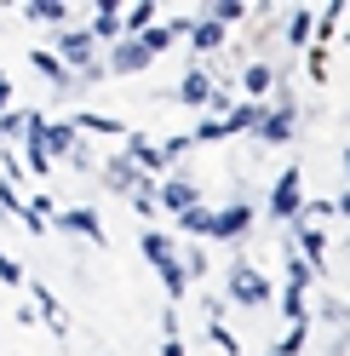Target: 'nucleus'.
<instances>
[{
	"mask_svg": "<svg viewBox=\"0 0 350 356\" xmlns=\"http://www.w3.org/2000/svg\"><path fill=\"white\" fill-rule=\"evenodd\" d=\"M293 127H299V104H293L288 86H276L270 104H265V121H258V138H265V144H288Z\"/></svg>",
	"mask_w": 350,
	"mask_h": 356,
	"instance_id": "1",
	"label": "nucleus"
},
{
	"mask_svg": "<svg viewBox=\"0 0 350 356\" xmlns=\"http://www.w3.org/2000/svg\"><path fill=\"white\" fill-rule=\"evenodd\" d=\"M299 213H304V172L299 167H281L276 190H270V218H276V225H299Z\"/></svg>",
	"mask_w": 350,
	"mask_h": 356,
	"instance_id": "2",
	"label": "nucleus"
},
{
	"mask_svg": "<svg viewBox=\"0 0 350 356\" xmlns=\"http://www.w3.org/2000/svg\"><path fill=\"white\" fill-rule=\"evenodd\" d=\"M47 52H52V58H58L69 75H81V70H92V63H98V40L86 35V29H63Z\"/></svg>",
	"mask_w": 350,
	"mask_h": 356,
	"instance_id": "3",
	"label": "nucleus"
},
{
	"mask_svg": "<svg viewBox=\"0 0 350 356\" xmlns=\"http://www.w3.org/2000/svg\"><path fill=\"white\" fill-rule=\"evenodd\" d=\"M224 293L235 299V305H247V310H265L270 305V282L253 270V264H230V287Z\"/></svg>",
	"mask_w": 350,
	"mask_h": 356,
	"instance_id": "4",
	"label": "nucleus"
},
{
	"mask_svg": "<svg viewBox=\"0 0 350 356\" xmlns=\"http://www.w3.org/2000/svg\"><path fill=\"white\" fill-rule=\"evenodd\" d=\"M172 35H184L201 58H212V52H224V40H230V29H218L212 17H184V24H172Z\"/></svg>",
	"mask_w": 350,
	"mask_h": 356,
	"instance_id": "5",
	"label": "nucleus"
},
{
	"mask_svg": "<svg viewBox=\"0 0 350 356\" xmlns=\"http://www.w3.org/2000/svg\"><path fill=\"white\" fill-rule=\"evenodd\" d=\"M212 75H207V63H190L184 70V81H178V104H190V109H212Z\"/></svg>",
	"mask_w": 350,
	"mask_h": 356,
	"instance_id": "6",
	"label": "nucleus"
},
{
	"mask_svg": "<svg viewBox=\"0 0 350 356\" xmlns=\"http://www.w3.org/2000/svg\"><path fill=\"white\" fill-rule=\"evenodd\" d=\"M138 70H149V52H144V40H115L109 47V63H103V75H138Z\"/></svg>",
	"mask_w": 350,
	"mask_h": 356,
	"instance_id": "7",
	"label": "nucleus"
},
{
	"mask_svg": "<svg viewBox=\"0 0 350 356\" xmlns=\"http://www.w3.org/2000/svg\"><path fill=\"white\" fill-rule=\"evenodd\" d=\"M253 230V207L242 202V195H235L230 207H218V225H212V241H242Z\"/></svg>",
	"mask_w": 350,
	"mask_h": 356,
	"instance_id": "8",
	"label": "nucleus"
},
{
	"mask_svg": "<svg viewBox=\"0 0 350 356\" xmlns=\"http://www.w3.org/2000/svg\"><path fill=\"white\" fill-rule=\"evenodd\" d=\"M299 259L304 264H310V276H327V236H322V225H304V218H299Z\"/></svg>",
	"mask_w": 350,
	"mask_h": 356,
	"instance_id": "9",
	"label": "nucleus"
},
{
	"mask_svg": "<svg viewBox=\"0 0 350 356\" xmlns=\"http://www.w3.org/2000/svg\"><path fill=\"white\" fill-rule=\"evenodd\" d=\"M98 178H103V184L115 190V195H133V190L144 184V172H138L133 161H126V155H109V161L98 167Z\"/></svg>",
	"mask_w": 350,
	"mask_h": 356,
	"instance_id": "10",
	"label": "nucleus"
},
{
	"mask_svg": "<svg viewBox=\"0 0 350 356\" xmlns=\"http://www.w3.org/2000/svg\"><path fill=\"white\" fill-rule=\"evenodd\" d=\"M52 225L58 230H69V236H86V241H103V218L92 207H69V213H52Z\"/></svg>",
	"mask_w": 350,
	"mask_h": 356,
	"instance_id": "11",
	"label": "nucleus"
},
{
	"mask_svg": "<svg viewBox=\"0 0 350 356\" xmlns=\"http://www.w3.org/2000/svg\"><path fill=\"white\" fill-rule=\"evenodd\" d=\"M195 202H201L195 178H167V184H161V195H156V207H167V213H190Z\"/></svg>",
	"mask_w": 350,
	"mask_h": 356,
	"instance_id": "12",
	"label": "nucleus"
},
{
	"mask_svg": "<svg viewBox=\"0 0 350 356\" xmlns=\"http://www.w3.org/2000/svg\"><path fill=\"white\" fill-rule=\"evenodd\" d=\"M156 12H161L156 0H133V6H121V35H126V40H138L144 29H156V24H161Z\"/></svg>",
	"mask_w": 350,
	"mask_h": 356,
	"instance_id": "13",
	"label": "nucleus"
},
{
	"mask_svg": "<svg viewBox=\"0 0 350 356\" xmlns=\"http://www.w3.org/2000/svg\"><path fill=\"white\" fill-rule=\"evenodd\" d=\"M86 35H92L98 47H115V40H121V0H98V17H92Z\"/></svg>",
	"mask_w": 350,
	"mask_h": 356,
	"instance_id": "14",
	"label": "nucleus"
},
{
	"mask_svg": "<svg viewBox=\"0 0 350 356\" xmlns=\"http://www.w3.org/2000/svg\"><path fill=\"white\" fill-rule=\"evenodd\" d=\"M242 92L253 104H265L276 92V63H242Z\"/></svg>",
	"mask_w": 350,
	"mask_h": 356,
	"instance_id": "15",
	"label": "nucleus"
},
{
	"mask_svg": "<svg viewBox=\"0 0 350 356\" xmlns=\"http://www.w3.org/2000/svg\"><path fill=\"white\" fill-rule=\"evenodd\" d=\"M218 121H224V138H235V132H258V121H265V104H253V98H247V104H230Z\"/></svg>",
	"mask_w": 350,
	"mask_h": 356,
	"instance_id": "16",
	"label": "nucleus"
},
{
	"mask_svg": "<svg viewBox=\"0 0 350 356\" xmlns=\"http://www.w3.org/2000/svg\"><path fill=\"white\" fill-rule=\"evenodd\" d=\"M121 155H126V161H133L138 172H156V167H167V161H161V144H149L144 132H126V149H121Z\"/></svg>",
	"mask_w": 350,
	"mask_h": 356,
	"instance_id": "17",
	"label": "nucleus"
},
{
	"mask_svg": "<svg viewBox=\"0 0 350 356\" xmlns=\"http://www.w3.org/2000/svg\"><path fill=\"white\" fill-rule=\"evenodd\" d=\"M75 149H81V132H75V121H47V155H52V161H58V155L69 161Z\"/></svg>",
	"mask_w": 350,
	"mask_h": 356,
	"instance_id": "18",
	"label": "nucleus"
},
{
	"mask_svg": "<svg viewBox=\"0 0 350 356\" xmlns=\"http://www.w3.org/2000/svg\"><path fill=\"white\" fill-rule=\"evenodd\" d=\"M24 17H29V24H52V29H63L69 6H63V0H29V6H24Z\"/></svg>",
	"mask_w": 350,
	"mask_h": 356,
	"instance_id": "19",
	"label": "nucleus"
},
{
	"mask_svg": "<svg viewBox=\"0 0 350 356\" xmlns=\"http://www.w3.org/2000/svg\"><path fill=\"white\" fill-rule=\"evenodd\" d=\"M138 248H144V259L156 264V270H161L167 259H178V253H172V236H167V230H144V241H138Z\"/></svg>",
	"mask_w": 350,
	"mask_h": 356,
	"instance_id": "20",
	"label": "nucleus"
},
{
	"mask_svg": "<svg viewBox=\"0 0 350 356\" xmlns=\"http://www.w3.org/2000/svg\"><path fill=\"white\" fill-rule=\"evenodd\" d=\"M29 63H35V75H47L52 86H75V75L63 70V63H58V58H52L47 47H40V52H29Z\"/></svg>",
	"mask_w": 350,
	"mask_h": 356,
	"instance_id": "21",
	"label": "nucleus"
},
{
	"mask_svg": "<svg viewBox=\"0 0 350 356\" xmlns=\"http://www.w3.org/2000/svg\"><path fill=\"white\" fill-rule=\"evenodd\" d=\"M184 218V230L190 236H201V241H212V225H218V207H201V202H195L190 213H178Z\"/></svg>",
	"mask_w": 350,
	"mask_h": 356,
	"instance_id": "22",
	"label": "nucleus"
},
{
	"mask_svg": "<svg viewBox=\"0 0 350 356\" xmlns=\"http://www.w3.org/2000/svg\"><path fill=\"white\" fill-rule=\"evenodd\" d=\"M310 35H316V12H310V6H293V12H288V40L304 47Z\"/></svg>",
	"mask_w": 350,
	"mask_h": 356,
	"instance_id": "23",
	"label": "nucleus"
},
{
	"mask_svg": "<svg viewBox=\"0 0 350 356\" xmlns=\"http://www.w3.org/2000/svg\"><path fill=\"white\" fill-rule=\"evenodd\" d=\"M75 132H98V138H126V127L115 115H75Z\"/></svg>",
	"mask_w": 350,
	"mask_h": 356,
	"instance_id": "24",
	"label": "nucleus"
},
{
	"mask_svg": "<svg viewBox=\"0 0 350 356\" xmlns=\"http://www.w3.org/2000/svg\"><path fill=\"white\" fill-rule=\"evenodd\" d=\"M201 17H212L218 29H230V24H242V17H247V6H242V0H212Z\"/></svg>",
	"mask_w": 350,
	"mask_h": 356,
	"instance_id": "25",
	"label": "nucleus"
},
{
	"mask_svg": "<svg viewBox=\"0 0 350 356\" xmlns=\"http://www.w3.org/2000/svg\"><path fill=\"white\" fill-rule=\"evenodd\" d=\"M138 40H144V52H149V63H156V58H161V52H167L172 40H178V35H172V24H156V29H144Z\"/></svg>",
	"mask_w": 350,
	"mask_h": 356,
	"instance_id": "26",
	"label": "nucleus"
},
{
	"mask_svg": "<svg viewBox=\"0 0 350 356\" xmlns=\"http://www.w3.org/2000/svg\"><path fill=\"white\" fill-rule=\"evenodd\" d=\"M161 282H167V299H184V293H190V276H184V264H178V259H167V264H161Z\"/></svg>",
	"mask_w": 350,
	"mask_h": 356,
	"instance_id": "27",
	"label": "nucleus"
},
{
	"mask_svg": "<svg viewBox=\"0 0 350 356\" xmlns=\"http://www.w3.org/2000/svg\"><path fill=\"white\" fill-rule=\"evenodd\" d=\"M156 195H161V184H156V178H144V184L126 195V202H133V213H138V218H149V213H156Z\"/></svg>",
	"mask_w": 350,
	"mask_h": 356,
	"instance_id": "28",
	"label": "nucleus"
},
{
	"mask_svg": "<svg viewBox=\"0 0 350 356\" xmlns=\"http://www.w3.org/2000/svg\"><path fill=\"white\" fill-rule=\"evenodd\" d=\"M304 345H310V327H304V322H293L288 333H281V345H276V356H299Z\"/></svg>",
	"mask_w": 350,
	"mask_h": 356,
	"instance_id": "29",
	"label": "nucleus"
},
{
	"mask_svg": "<svg viewBox=\"0 0 350 356\" xmlns=\"http://www.w3.org/2000/svg\"><path fill=\"white\" fill-rule=\"evenodd\" d=\"M207 339H212L218 350H224V356H242V339H235V333H230L224 322H207Z\"/></svg>",
	"mask_w": 350,
	"mask_h": 356,
	"instance_id": "30",
	"label": "nucleus"
},
{
	"mask_svg": "<svg viewBox=\"0 0 350 356\" xmlns=\"http://www.w3.org/2000/svg\"><path fill=\"white\" fill-rule=\"evenodd\" d=\"M212 138H224V121H218V115H207V121H195V132H190V144H212Z\"/></svg>",
	"mask_w": 350,
	"mask_h": 356,
	"instance_id": "31",
	"label": "nucleus"
},
{
	"mask_svg": "<svg viewBox=\"0 0 350 356\" xmlns=\"http://www.w3.org/2000/svg\"><path fill=\"white\" fill-rule=\"evenodd\" d=\"M304 75H310V81H327V47H310V52H304Z\"/></svg>",
	"mask_w": 350,
	"mask_h": 356,
	"instance_id": "32",
	"label": "nucleus"
},
{
	"mask_svg": "<svg viewBox=\"0 0 350 356\" xmlns=\"http://www.w3.org/2000/svg\"><path fill=\"white\" fill-rule=\"evenodd\" d=\"M178 264H184V276H190V282H201V276H207V253H201V248H190Z\"/></svg>",
	"mask_w": 350,
	"mask_h": 356,
	"instance_id": "33",
	"label": "nucleus"
},
{
	"mask_svg": "<svg viewBox=\"0 0 350 356\" xmlns=\"http://www.w3.org/2000/svg\"><path fill=\"white\" fill-rule=\"evenodd\" d=\"M0 282H6V287H24L29 276H24V264H17V259H6V253H0Z\"/></svg>",
	"mask_w": 350,
	"mask_h": 356,
	"instance_id": "34",
	"label": "nucleus"
},
{
	"mask_svg": "<svg viewBox=\"0 0 350 356\" xmlns=\"http://www.w3.org/2000/svg\"><path fill=\"white\" fill-rule=\"evenodd\" d=\"M184 149H190V132H178V138H167L161 144V161L172 167V161H184Z\"/></svg>",
	"mask_w": 350,
	"mask_h": 356,
	"instance_id": "35",
	"label": "nucleus"
},
{
	"mask_svg": "<svg viewBox=\"0 0 350 356\" xmlns=\"http://www.w3.org/2000/svg\"><path fill=\"white\" fill-rule=\"evenodd\" d=\"M161 333H167V339H178V310H172V305L161 310Z\"/></svg>",
	"mask_w": 350,
	"mask_h": 356,
	"instance_id": "36",
	"label": "nucleus"
},
{
	"mask_svg": "<svg viewBox=\"0 0 350 356\" xmlns=\"http://www.w3.org/2000/svg\"><path fill=\"white\" fill-rule=\"evenodd\" d=\"M6 109H12V81L0 75V115H6Z\"/></svg>",
	"mask_w": 350,
	"mask_h": 356,
	"instance_id": "37",
	"label": "nucleus"
},
{
	"mask_svg": "<svg viewBox=\"0 0 350 356\" xmlns=\"http://www.w3.org/2000/svg\"><path fill=\"white\" fill-rule=\"evenodd\" d=\"M161 356H184V339H167V345H161Z\"/></svg>",
	"mask_w": 350,
	"mask_h": 356,
	"instance_id": "38",
	"label": "nucleus"
},
{
	"mask_svg": "<svg viewBox=\"0 0 350 356\" xmlns=\"http://www.w3.org/2000/svg\"><path fill=\"white\" fill-rule=\"evenodd\" d=\"M333 213H344V218H350V190H344V195H339V202H333Z\"/></svg>",
	"mask_w": 350,
	"mask_h": 356,
	"instance_id": "39",
	"label": "nucleus"
},
{
	"mask_svg": "<svg viewBox=\"0 0 350 356\" xmlns=\"http://www.w3.org/2000/svg\"><path fill=\"white\" fill-rule=\"evenodd\" d=\"M344 178H350V149H344Z\"/></svg>",
	"mask_w": 350,
	"mask_h": 356,
	"instance_id": "40",
	"label": "nucleus"
},
{
	"mask_svg": "<svg viewBox=\"0 0 350 356\" xmlns=\"http://www.w3.org/2000/svg\"><path fill=\"white\" fill-rule=\"evenodd\" d=\"M0 213H6V207H0Z\"/></svg>",
	"mask_w": 350,
	"mask_h": 356,
	"instance_id": "41",
	"label": "nucleus"
},
{
	"mask_svg": "<svg viewBox=\"0 0 350 356\" xmlns=\"http://www.w3.org/2000/svg\"><path fill=\"white\" fill-rule=\"evenodd\" d=\"M270 356H276V350H270Z\"/></svg>",
	"mask_w": 350,
	"mask_h": 356,
	"instance_id": "42",
	"label": "nucleus"
}]
</instances>
